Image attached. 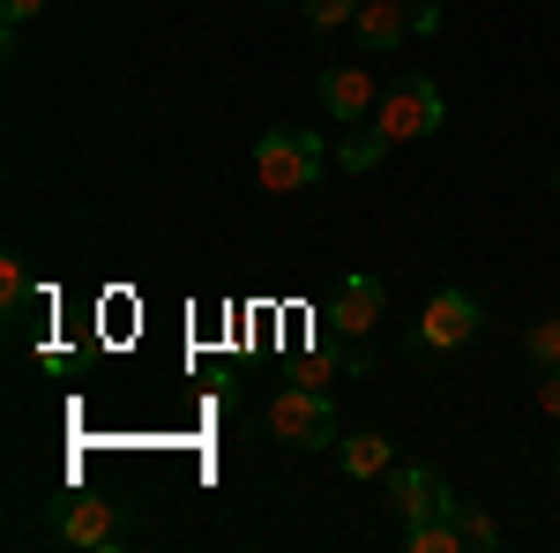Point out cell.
Listing matches in <instances>:
<instances>
[{
  "instance_id": "6da1fadb",
  "label": "cell",
  "mask_w": 560,
  "mask_h": 553,
  "mask_svg": "<svg viewBox=\"0 0 560 553\" xmlns=\"http://www.w3.org/2000/svg\"><path fill=\"white\" fill-rule=\"evenodd\" d=\"M329 172V150H322V135L314 128H269L255 142V180L269 195H300Z\"/></svg>"
},
{
  "instance_id": "7a4b0ae2",
  "label": "cell",
  "mask_w": 560,
  "mask_h": 553,
  "mask_svg": "<svg viewBox=\"0 0 560 553\" xmlns=\"http://www.w3.org/2000/svg\"><path fill=\"white\" fill-rule=\"evenodd\" d=\"M441 120H448V97H441L433 76H404V83H388L382 105H374V128H382L388 142H419V135H433Z\"/></svg>"
},
{
  "instance_id": "3957f363",
  "label": "cell",
  "mask_w": 560,
  "mask_h": 553,
  "mask_svg": "<svg viewBox=\"0 0 560 553\" xmlns=\"http://www.w3.org/2000/svg\"><path fill=\"white\" fill-rule=\"evenodd\" d=\"M269 426H277V441H292V449H329L337 441V404H329V389H284L277 404H269Z\"/></svg>"
},
{
  "instance_id": "277c9868",
  "label": "cell",
  "mask_w": 560,
  "mask_h": 553,
  "mask_svg": "<svg viewBox=\"0 0 560 553\" xmlns=\"http://www.w3.org/2000/svg\"><path fill=\"white\" fill-rule=\"evenodd\" d=\"M478 322H486V314H478V299L448 285V292L427 299V314H419V344H427V352H456V344L478 337Z\"/></svg>"
},
{
  "instance_id": "5b68a950",
  "label": "cell",
  "mask_w": 560,
  "mask_h": 553,
  "mask_svg": "<svg viewBox=\"0 0 560 553\" xmlns=\"http://www.w3.org/2000/svg\"><path fill=\"white\" fill-rule=\"evenodd\" d=\"M388 502H396V516H404V531L411 523H433V516H448L456 509V494H448V479L427 464H404L396 479H388Z\"/></svg>"
},
{
  "instance_id": "8992f818",
  "label": "cell",
  "mask_w": 560,
  "mask_h": 553,
  "mask_svg": "<svg viewBox=\"0 0 560 553\" xmlns=\"http://www.w3.org/2000/svg\"><path fill=\"white\" fill-rule=\"evenodd\" d=\"M314 97H322V113H329V120H359V113H374V105H382V83H374L366 68H329V76L314 83Z\"/></svg>"
},
{
  "instance_id": "52a82bcc",
  "label": "cell",
  "mask_w": 560,
  "mask_h": 553,
  "mask_svg": "<svg viewBox=\"0 0 560 553\" xmlns=\"http://www.w3.org/2000/svg\"><path fill=\"white\" fill-rule=\"evenodd\" d=\"M382 307H388V285H382V277H345V285H337V299H329V322H337L345 337H366V330L382 322Z\"/></svg>"
},
{
  "instance_id": "ba28073f",
  "label": "cell",
  "mask_w": 560,
  "mask_h": 553,
  "mask_svg": "<svg viewBox=\"0 0 560 553\" xmlns=\"http://www.w3.org/2000/svg\"><path fill=\"white\" fill-rule=\"evenodd\" d=\"M60 539L68 546H113L120 539V509L113 502H68L60 509Z\"/></svg>"
},
{
  "instance_id": "9c48e42d",
  "label": "cell",
  "mask_w": 560,
  "mask_h": 553,
  "mask_svg": "<svg viewBox=\"0 0 560 553\" xmlns=\"http://www.w3.org/2000/svg\"><path fill=\"white\" fill-rule=\"evenodd\" d=\"M351 31H359L366 53H388V45H404V31H411V8H396V0H366Z\"/></svg>"
},
{
  "instance_id": "30bf717a",
  "label": "cell",
  "mask_w": 560,
  "mask_h": 553,
  "mask_svg": "<svg viewBox=\"0 0 560 553\" xmlns=\"http://www.w3.org/2000/svg\"><path fill=\"white\" fill-rule=\"evenodd\" d=\"M404 546H411V553H464L456 509H448V516H433V523H411V531H404Z\"/></svg>"
},
{
  "instance_id": "8fae6325",
  "label": "cell",
  "mask_w": 560,
  "mask_h": 553,
  "mask_svg": "<svg viewBox=\"0 0 560 553\" xmlns=\"http://www.w3.org/2000/svg\"><path fill=\"white\" fill-rule=\"evenodd\" d=\"M345 471H351V479H382V471H388V441H382V434H351V441H345Z\"/></svg>"
},
{
  "instance_id": "7c38bea8",
  "label": "cell",
  "mask_w": 560,
  "mask_h": 553,
  "mask_svg": "<svg viewBox=\"0 0 560 553\" xmlns=\"http://www.w3.org/2000/svg\"><path fill=\"white\" fill-rule=\"evenodd\" d=\"M366 0H306V31H351Z\"/></svg>"
},
{
  "instance_id": "4fadbf2b",
  "label": "cell",
  "mask_w": 560,
  "mask_h": 553,
  "mask_svg": "<svg viewBox=\"0 0 560 553\" xmlns=\"http://www.w3.org/2000/svg\"><path fill=\"white\" fill-rule=\"evenodd\" d=\"M388 158V135L382 128H366V135H351L345 142V172H374Z\"/></svg>"
},
{
  "instance_id": "5bb4252c",
  "label": "cell",
  "mask_w": 560,
  "mask_h": 553,
  "mask_svg": "<svg viewBox=\"0 0 560 553\" xmlns=\"http://www.w3.org/2000/svg\"><path fill=\"white\" fill-rule=\"evenodd\" d=\"M456 531H464V546H501V531H493V516L486 509H471V502H456Z\"/></svg>"
},
{
  "instance_id": "9a60e30c",
  "label": "cell",
  "mask_w": 560,
  "mask_h": 553,
  "mask_svg": "<svg viewBox=\"0 0 560 553\" xmlns=\"http://www.w3.org/2000/svg\"><path fill=\"white\" fill-rule=\"evenodd\" d=\"M523 352H530L538 367H560V314H546V322H530V337H523Z\"/></svg>"
},
{
  "instance_id": "2e32d148",
  "label": "cell",
  "mask_w": 560,
  "mask_h": 553,
  "mask_svg": "<svg viewBox=\"0 0 560 553\" xmlns=\"http://www.w3.org/2000/svg\"><path fill=\"white\" fill-rule=\"evenodd\" d=\"M0 299H8V307H15V299H23V262H15V255L0 262Z\"/></svg>"
},
{
  "instance_id": "e0dca14e",
  "label": "cell",
  "mask_w": 560,
  "mask_h": 553,
  "mask_svg": "<svg viewBox=\"0 0 560 553\" xmlns=\"http://www.w3.org/2000/svg\"><path fill=\"white\" fill-rule=\"evenodd\" d=\"M411 31H419V38L441 31V0H419V8H411Z\"/></svg>"
},
{
  "instance_id": "ac0fdd59",
  "label": "cell",
  "mask_w": 560,
  "mask_h": 553,
  "mask_svg": "<svg viewBox=\"0 0 560 553\" xmlns=\"http://www.w3.org/2000/svg\"><path fill=\"white\" fill-rule=\"evenodd\" d=\"M45 0H0V15H8V38H15V23H31Z\"/></svg>"
},
{
  "instance_id": "d6986e66",
  "label": "cell",
  "mask_w": 560,
  "mask_h": 553,
  "mask_svg": "<svg viewBox=\"0 0 560 553\" xmlns=\"http://www.w3.org/2000/svg\"><path fill=\"white\" fill-rule=\"evenodd\" d=\"M538 412H553V419H560V367H546V389H538Z\"/></svg>"
},
{
  "instance_id": "ffe728a7",
  "label": "cell",
  "mask_w": 560,
  "mask_h": 553,
  "mask_svg": "<svg viewBox=\"0 0 560 553\" xmlns=\"http://www.w3.org/2000/svg\"><path fill=\"white\" fill-rule=\"evenodd\" d=\"M553 486H560V457H553Z\"/></svg>"
},
{
  "instance_id": "44dd1931",
  "label": "cell",
  "mask_w": 560,
  "mask_h": 553,
  "mask_svg": "<svg viewBox=\"0 0 560 553\" xmlns=\"http://www.w3.org/2000/svg\"><path fill=\"white\" fill-rule=\"evenodd\" d=\"M396 8H419V0H396Z\"/></svg>"
},
{
  "instance_id": "7402d4cb",
  "label": "cell",
  "mask_w": 560,
  "mask_h": 553,
  "mask_svg": "<svg viewBox=\"0 0 560 553\" xmlns=\"http://www.w3.org/2000/svg\"><path fill=\"white\" fill-rule=\"evenodd\" d=\"M553 187H560V172H553Z\"/></svg>"
}]
</instances>
